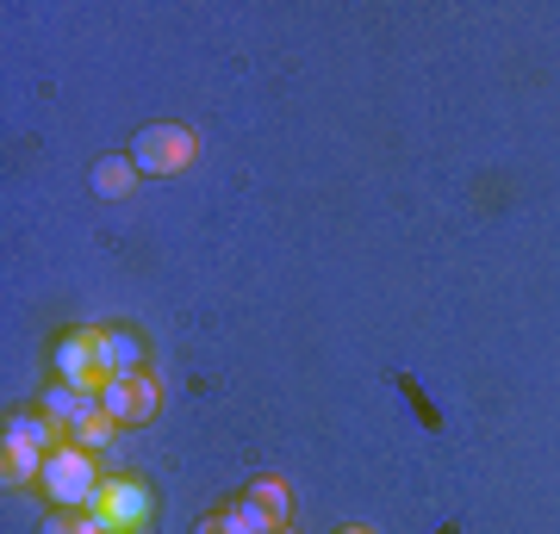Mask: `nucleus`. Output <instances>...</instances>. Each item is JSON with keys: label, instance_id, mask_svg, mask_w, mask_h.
<instances>
[{"label": "nucleus", "instance_id": "1", "mask_svg": "<svg viewBox=\"0 0 560 534\" xmlns=\"http://www.w3.org/2000/svg\"><path fill=\"white\" fill-rule=\"evenodd\" d=\"M101 460L88 454V448H57V454L44 460V478H38V491L57 503V510H88L94 503V491H101Z\"/></svg>", "mask_w": 560, "mask_h": 534}, {"label": "nucleus", "instance_id": "2", "mask_svg": "<svg viewBox=\"0 0 560 534\" xmlns=\"http://www.w3.org/2000/svg\"><path fill=\"white\" fill-rule=\"evenodd\" d=\"M88 515H94L106 534H143L150 529V515H156V497H150L143 478H101V491H94Z\"/></svg>", "mask_w": 560, "mask_h": 534}, {"label": "nucleus", "instance_id": "3", "mask_svg": "<svg viewBox=\"0 0 560 534\" xmlns=\"http://www.w3.org/2000/svg\"><path fill=\"white\" fill-rule=\"evenodd\" d=\"M194 156H200V138H194L187 124H143L138 138H131L138 175H180Z\"/></svg>", "mask_w": 560, "mask_h": 534}, {"label": "nucleus", "instance_id": "4", "mask_svg": "<svg viewBox=\"0 0 560 534\" xmlns=\"http://www.w3.org/2000/svg\"><path fill=\"white\" fill-rule=\"evenodd\" d=\"M57 379L81 397H101L113 385V373H106V360H101V330H69L57 342Z\"/></svg>", "mask_w": 560, "mask_h": 534}, {"label": "nucleus", "instance_id": "5", "mask_svg": "<svg viewBox=\"0 0 560 534\" xmlns=\"http://www.w3.org/2000/svg\"><path fill=\"white\" fill-rule=\"evenodd\" d=\"M101 411L113 416L119 429H138V423H150V416L162 411V385L150 373H119L101 392Z\"/></svg>", "mask_w": 560, "mask_h": 534}, {"label": "nucleus", "instance_id": "6", "mask_svg": "<svg viewBox=\"0 0 560 534\" xmlns=\"http://www.w3.org/2000/svg\"><path fill=\"white\" fill-rule=\"evenodd\" d=\"M7 441L38 448V454H57V448H69V429H62V423H50L44 411H13V416H7Z\"/></svg>", "mask_w": 560, "mask_h": 534}, {"label": "nucleus", "instance_id": "7", "mask_svg": "<svg viewBox=\"0 0 560 534\" xmlns=\"http://www.w3.org/2000/svg\"><path fill=\"white\" fill-rule=\"evenodd\" d=\"M113 436H119V423L101 411V397H88V404H81V416L69 423V441H75V448H88V454H106V448H113Z\"/></svg>", "mask_w": 560, "mask_h": 534}, {"label": "nucleus", "instance_id": "8", "mask_svg": "<svg viewBox=\"0 0 560 534\" xmlns=\"http://www.w3.org/2000/svg\"><path fill=\"white\" fill-rule=\"evenodd\" d=\"M44 460H50V454H38V448H20V441H7V454H0V478H7L13 491H38Z\"/></svg>", "mask_w": 560, "mask_h": 534}, {"label": "nucleus", "instance_id": "9", "mask_svg": "<svg viewBox=\"0 0 560 534\" xmlns=\"http://www.w3.org/2000/svg\"><path fill=\"white\" fill-rule=\"evenodd\" d=\"M249 503H256L275 529H287V515H293V491H287V478H275V473H261V478H249Z\"/></svg>", "mask_w": 560, "mask_h": 534}, {"label": "nucleus", "instance_id": "10", "mask_svg": "<svg viewBox=\"0 0 560 534\" xmlns=\"http://www.w3.org/2000/svg\"><path fill=\"white\" fill-rule=\"evenodd\" d=\"M101 360H106V373L119 379V373H143V342L131 336V330H101Z\"/></svg>", "mask_w": 560, "mask_h": 534}, {"label": "nucleus", "instance_id": "11", "mask_svg": "<svg viewBox=\"0 0 560 534\" xmlns=\"http://www.w3.org/2000/svg\"><path fill=\"white\" fill-rule=\"evenodd\" d=\"M131 187H138V162L131 156H101L94 162V193L101 199H125Z\"/></svg>", "mask_w": 560, "mask_h": 534}, {"label": "nucleus", "instance_id": "12", "mask_svg": "<svg viewBox=\"0 0 560 534\" xmlns=\"http://www.w3.org/2000/svg\"><path fill=\"white\" fill-rule=\"evenodd\" d=\"M219 522H224V534H275V522L249 503V497H237V503H224L219 510Z\"/></svg>", "mask_w": 560, "mask_h": 534}, {"label": "nucleus", "instance_id": "13", "mask_svg": "<svg viewBox=\"0 0 560 534\" xmlns=\"http://www.w3.org/2000/svg\"><path fill=\"white\" fill-rule=\"evenodd\" d=\"M81 404H88V397H81V392H69L62 379H57V385H50V392L38 397V411L50 416V423H62V429H69V423H75V416H81Z\"/></svg>", "mask_w": 560, "mask_h": 534}, {"label": "nucleus", "instance_id": "14", "mask_svg": "<svg viewBox=\"0 0 560 534\" xmlns=\"http://www.w3.org/2000/svg\"><path fill=\"white\" fill-rule=\"evenodd\" d=\"M44 534H106V529H101V522H94L88 510H50Z\"/></svg>", "mask_w": 560, "mask_h": 534}, {"label": "nucleus", "instance_id": "15", "mask_svg": "<svg viewBox=\"0 0 560 534\" xmlns=\"http://www.w3.org/2000/svg\"><path fill=\"white\" fill-rule=\"evenodd\" d=\"M194 534H224V522H219V515H206V522H200Z\"/></svg>", "mask_w": 560, "mask_h": 534}, {"label": "nucleus", "instance_id": "16", "mask_svg": "<svg viewBox=\"0 0 560 534\" xmlns=\"http://www.w3.org/2000/svg\"><path fill=\"white\" fill-rule=\"evenodd\" d=\"M337 534H374V529H337Z\"/></svg>", "mask_w": 560, "mask_h": 534}, {"label": "nucleus", "instance_id": "17", "mask_svg": "<svg viewBox=\"0 0 560 534\" xmlns=\"http://www.w3.org/2000/svg\"><path fill=\"white\" fill-rule=\"evenodd\" d=\"M275 534H287V529H275Z\"/></svg>", "mask_w": 560, "mask_h": 534}]
</instances>
